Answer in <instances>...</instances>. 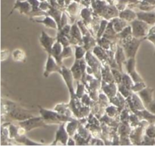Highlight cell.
<instances>
[{
  "label": "cell",
  "instance_id": "603a6c76",
  "mask_svg": "<svg viewBox=\"0 0 155 146\" xmlns=\"http://www.w3.org/2000/svg\"><path fill=\"white\" fill-rule=\"evenodd\" d=\"M110 21H111L112 24H113L114 29L115 31L117 33L122 31L126 27H127L129 25L128 21L122 19L120 17H116V18L110 20Z\"/></svg>",
  "mask_w": 155,
  "mask_h": 146
},
{
  "label": "cell",
  "instance_id": "6f0895ef",
  "mask_svg": "<svg viewBox=\"0 0 155 146\" xmlns=\"http://www.w3.org/2000/svg\"><path fill=\"white\" fill-rule=\"evenodd\" d=\"M58 2V4L60 5V7L61 8H64L66 6V0H56Z\"/></svg>",
  "mask_w": 155,
  "mask_h": 146
},
{
  "label": "cell",
  "instance_id": "8d00e7d4",
  "mask_svg": "<svg viewBox=\"0 0 155 146\" xmlns=\"http://www.w3.org/2000/svg\"><path fill=\"white\" fill-rule=\"evenodd\" d=\"M121 83L127 86V87H128L130 89H131L132 86L134 84V82H133V79L131 78V77H130L128 73H123Z\"/></svg>",
  "mask_w": 155,
  "mask_h": 146
},
{
  "label": "cell",
  "instance_id": "680465c9",
  "mask_svg": "<svg viewBox=\"0 0 155 146\" xmlns=\"http://www.w3.org/2000/svg\"><path fill=\"white\" fill-rule=\"evenodd\" d=\"M73 0H66V6H68L69 4H71Z\"/></svg>",
  "mask_w": 155,
  "mask_h": 146
},
{
  "label": "cell",
  "instance_id": "f546056e",
  "mask_svg": "<svg viewBox=\"0 0 155 146\" xmlns=\"http://www.w3.org/2000/svg\"><path fill=\"white\" fill-rule=\"evenodd\" d=\"M131 36H133V30H132V27L130 24L126 27L122 31L117 33V37L119 39V41L128 39Z\"/></svg>",
  "mask_w": 155,
  "mask_h": 146
},
{
  "label": "cell",
  "instance_id": "9a60e30c",
  "mask_svg": "<svg viewBox=\"0 0 155 146\" xmlns=\"http://www.w3.org/2000/svg\"><path fill=\"white\" fill-rule=\"evenodd\" d=\"M137 18L147 23L150 26H155V12L153 11L151 12L140 11L137 12Z\"/></svg>",
  "mask_w": 155,
  "mask_h": 146
},
{
  "label": "cell",
  "instance_id": "277c9868",
  "mask_svg": "<svg viewBox=\"0 0 155 146\" xmlns=\"http://www.w3.org/2000/svg\"><path fill=\"white\" fill-rule=\"evenodd\" d=\"M130 24L131 25L133 36L134 37L139 38V39H145V37L149 33L151 26L138 18L130 22Z\"/></svg>",
  "mask_w": 155,
  "mask_h": 146
},
{
  "label": "cell",
  "instance_id": "cb8c5ba5",
  "mask_svg": "<svg viewBox=\"0 0 155 146\" xmlns=\"http://www.w3.org/2000/svg\"><path fill=\"white\" fill-rule=\"evenodd\" d=\"M80 17L83 18V21L85 23L87 27L92 24V12L89 7L83 8L80 11Z\"/></svg>",
  "mask_w": 155,
  "mask_h": 146
},
{
  "label": "cell",
  "instance_id": "836d02e7",
  "mask_svg": "<svg viewBox=\"0 0 155 146\" xmlns=\"http://www.w3.org/2000/svg\"><path fill=\"white\" fill-rule=\"evenodd\" d=\"M109 21H108V20L104 19H104L101 20V23H100L99 27H98V31H97V33H96L97 39L102 37L103 34L104 33V32H105V30H106V28H107V25H108Z\"/></svg>",
  "mask_w": 155,
  "mask_h": 146
},
{
  "label": "cell",
  "instance_id": "4fadbf2b",
  "mask_svg": "<svg viewBox=\"0 0 155 146\" xmlns=\"http://www.w3.org/2000/svg\"><path fill=\"white\" fill-rule=\"evenodd\" d=\"M15 10H18L21 15H25L29 16L32 10V7L27 0V1H16L14 5L13 8L11 10L10 13H9L8 16L12 15V13H13Z\"/></svg>",
  "mask_w": 155,
  "mask_h": 146
},
{
  "label": "cell",
  "instance_id": "c3c4849f",
  "mask_svg": "<svg viewBox=\"0 0 155 146\" xmlns=\"http://www.w3.org/2000/svg\"><path fill=\"white\" fill-rule=\"evenodd\" d=\"M129 74L130 75L131 78L133 79V82H134V83H138V82L144 81L143 78H142V77H141L140 74H139V73L137 72L136 69L134 70L133 71H132V72L130 73Z\"/></svg>",
  "mask_w": 155,
  "mask_h": 146
},
{
  "label": "cell",
  "instance_id": "44dd1931",
  "mask_svg": "<svg viewBox=\"0 0 155 146\" xmlns=\"http://www.w3.org/2000/svg\"><path fill=\"white\" fill-rule=\"evenodd\" d=\"M71 71L72 72L73 76H74V80H77V82L82 80L83 73L81 68V65H80V60H75L74 65L71 67Z\"/></svg>",
  "mask_w": 155,
  "mask_h": 146
},
{
  "label": "cell",
  "instance_id": "83f0119b",
  "mask_svg": "<svg viewBox=\"0 0 155 146\" xmlns=\"http://www.w3.org/2000/svg\"><path fill=\"white\" fill-rule=\"evenodd\" d=\"M62 14H63V11L61 9L56 8L51 6V8L48 10V12H47V15H50L51 17H52L54 20L56 21V22L58 23V29H59V25H60L61 22V18Z\"/></svg>",
  "mask_w": 155,
  "mask_h": 146
},
{
  "label": "cell",
  "instance_id": "d4e9b609",
  "mask_svg": "<svg viewBox=\"0 0 155 146\" xmlns=\"http://www.w3.org/2000/svg\"><path fill=\"white\" fill-rule=\"evenodd\" d=\"M12 57L15 61L25 62L27 60V55L21 48H16L12 53Z\"/></svg>",
  "mask_w": 155,
  "mask_h": 146
},
{
  "label": "cell",
  "instance_id": "74e56055",
  "mask_svg": "<svg viewBox=\"0 0 155 146\" xmlns=\"http://www.w3.org/2000/svg\"><path fill=\"white\" fill-rule=\"evenodd\" d=\"M118 88V92L124 97V98H127L130 96V95L133 94V92L131 91V89H129L128 87H127L126 86H124L122 83H120L117 86Z\"/></svg>",
  "mask_w": 155,
  "mask_h": 146
},
{
  "label": "cell",
  "instance_id": "3957f363",
  "mask_svg": "<svg viewBox=\"0 0 155 146\" xmlns=\"http://www.w3.org/2000/svg\"><path fill=\"white\" fill-rule=\"evenodd\" d=\"M145 39H139L136 38L134 36L128 38V39H124V40H120V45L124 48V51L126 53L127 58H136V54L140 47L141 43Z\"/></svg>",
  "mask_w": 155,
  "mask_h": 146
},
{
  "label": "cell",
  "instance_id": "681fc988",
  "mask_svg": "<svg viewBox=\"0 0 155 146\" xmlns=\"http://www.w3.org/2000/svg\"><path fill=\"white\" fill-rule=\"evenodd\" d=\"M68 21H69V17L68 16V15L66 14V12H63V14H62L61 18V22H60V25H59V30L64 27V26L68 25Z\"/></svg>",
  "mask_w": 155,
  "mask_h": 146
},
{
  "label": "cell",
  "instance_id": "4dcf8cb0",
  "mask_svg": "<svg viewBox=\"0 0 155 146\" xmlns=\"http://www.w3.org/2000/svg\"><path fill=\"white\" fill-rule=\"evenodd\" d=\"M15 140L17 142L20 144H23V145H41L42 144L39 143V142H33V141L30 140L28 138L26 137L25 135H23V136H18L15 139Z\"/></svg>",
  "mask_w": 155,
  "mask_h": 146
},
{
  "label": "cell",
  "instance_id": "d6a6232c",
  "mask_svg": "<svg viewBox=\"0 0 155 146\" xmlns=\"http://www.w3.org/2000/svg\"><path fill=\"white\" fill-rule=\"evenodd\" d=\"M131 131L132 130L129 124L122 123L118 127V133L120 135V136H130Z\"/></svg>",
  "mask_w": 155,
  "mask_h": 146
},
{
  "label": "cell",
  "instance_id": "4316f807",
  "mask_svg": "<svg viewBox=\"0 0 155 146\" xmlns=\"http://www.w3.org/2000/svg\"><path fill=\"white\" fill-rule=\"evenodd\" d=\"M101 76H102L103 81L106 83H115L111 70L110 71V68L107 65H104V68L101 69Z\"/></svg>",
  "mask_w": 155,
  "mask_h": 146
},
{
  "label": "cell",
  "instance_id": "ffe728a7",
  "mask_svg": "<svg viewBox=\"0 0 155 146\" xmlns=\"http://www.w3.org/2000/svg\"><path fill=\"white\" fill-rule=\"evenodd\" d=\"M31 20L33 21H34L35 23H39V24H43L45 27H48V28H51L58 30V23L56 22L55 20H54L52 17L50 16V15H45V18L42 20Z\"/></svg>",
  "mask_w": 155,
  "mask_h": 146
},
{
  "label": "cell",
  "instance_id": "7a4b0ae2",
  "mask_svg": "<svg viewBox=\"0 0 155 146\" xmlns=\"http://www.w3.org/2000/svg\"><path fill=\"white\" fill-rule=\"evenodd\" d=\"M39 108V113L45 124H61L62 123H68L69 121L75 120L72 117H68L67 115L62 114L56 111L47 110L41 106H38Z\"/></svg>",
  "mask_w": 155,
  "mask_h": 146
},
{
  "label": "cell",
  "instance_id": "ba28073f",
  "mask_svg": "<svg viewBox=\"0 0 155 146\" xmlns=\"http://www.w3.org/2000/svg\"><path fill=\"white\" fill-rule=\"evenodd\" d=\"M61 67L62 66L58 65V63L56 61L54 58L51 55H48L47 61L45 62V71H44L43 76L45 78H47L50 74L54 72H58L61 74Z\"/></svg>",
  "mask_w": 155,
  "mask_h": 146
},
{
  "label": "cell",
  "instance_id": "f907efd6",
  "mask_svg": "<svg viewBox=\"0 0 155 146\" xmlns=\"http://www.w3.org/2000/svg\"><path fill=\"white\" fill-rule=\"evenodd\" d=\"M51 3L48 2V0H46V1L40 2V5H39V8H40L41 10H42L45 12H48V10L51 8Z\"/></svg>",
  "mask_w": 155,
  "mask_h": 146
},
{
  "label": "cell",
  "instance_id": "7402d4cb",
  "mask_svg": "<svg viewBox=\"0 0 155 146\" xmlns=\"http://www.w3.org/2000/svg\"><path fill=\"white\" fill-rule=\"evenodd\" d=\"M119 17L130 23L137 18V12H134L130 8H127L126 9L119 12Z\"/></svg>",
  "mask_w": 155,
  "mask_h": 146
},
{
  "label": "cell",
  "instance_id": "5bb4252c",
  "mask_svg": "<svg viewBox=\"0 0 155 146\" xmlns=\"http://www.w3.org/2000/svg\"><path fill=\"white\" fill-rule=\"evenodd\" d=\"M154 89H152L151 87H145V89H142V91H140L139 92H138V95L140 97L141 99H142V102H143L144 105L145 106V108L153 101L154 98H153V94H154Z\"/></svg>",
  "mask_w": 155,
  "mask_h": 146
},
{
  "label": "cell",
  "instance_id": "11a10c76",
  "mask_svg": "<svg viewBox=\"0 0 155 146\" xmlns=\"http://www.w3.org/2000/svg\"><path fill=\"white\" fill-rule=\"evenodd\" d=\"M90 144L92 145H104V142L101 141V139H93L92 140H90Z\"/></svg>",
  "mask_w": 155,
  "mask_h": 146
},
{
  "label": "cell",
  "instance_id": "9f6ffc18",
  "mask_svg": "<svg viewBox=\"0 0 155 146\" xmlns=\"http://www.w3.org/2000/svg\"><path fill=\"white\" fill-rule=\"evenodd\" d=\"M68 145H77V142H76L75 139H72V136H70L69 139L68 141V143H67Z\"/></svg>",
  "mask_w": 155,
  "mask_h": 146
},
{
  "label": "cell",
  "instance_id": "6125c7cd",
  "mask_svg": "<svg viewBox=\"0 0 155 146\" xmlns=\"http://www.w3.org/2000/svg\"><path fill=\"white\" fill-rule=\"evenodd\" d=\"M139 1H141V0H139Z\"/></svg>",
  "mask_w": 155,
  "mask_h": 146
},
{
  "label": "cell",
  "instance_id": "91938a15",
  "mask_svg": "<svg viewBox=\"0 0 155 146\" xmlns=\"http://www.w3.org/2000/svg\"><path fill=\"white\" fill-rule=\"evenodd\" d=\"M16 1H27V0H16Z\"/></svg>",
  "mask_w": 155,
  "mask_h": 146
},
{
  "label": "cell",
  "instance_id": "8fae6325",
  "mask_svg": "<svg viewBox=\"0 0 155 146\" xmlns=\"http://www.w3.org/2000/svg\"><path fill=\"white\" fill-rule=\"evenodd\" d=\"M71 43L73 45H83V35L77 23H74L71 25Z\"/></svg>",
  "mask_w": 155,
  "mask_h": 146
},
{
  "label": "cell",
  "instance_id": "ee69618b",
  "mask_svg": "<svg viewBox=\"0 0 155 146\" xmlns=\"http://www.w3.org/2000/svg\"><path fill=\"white\" fill-rule=\"evenodd\" d=\"M85 94V84L84 83H80L77 81V90H76V96L78 98H81Z\"/></svg>",
  "mask_w": 155,
  "mask_h": 146
},
{
  "label": "cell",
  "instance_id": "7dc6e473",
  "mask_svg": "<svg viewBox=\"0 0 155 146\" xmlns=\"http://www.w3.org/2000/svg\"><path fill=\"white\" fill-rule=\"evenodd\" d=\"M141 145H155V139L153 138L148 137L146 135H144L143 138H142V142Z\"/></svg>",
  "mask_w": 155,
  "mask_h": 146
},
{
  "label": "cell",
  "instance_id": "d6986e66",
  "mask_svg": "<svg viewBox=\"0 0 155 146\" xmlns=\"http://www.w3.org/2000/svg\"><path fill=\"white\" fill-rule=\"evenodd\" d=\"M64 46L60 43L59 42L56 41L55 43L54 44L52 47V49H51V54L53 57L54 58V59L56 60V61L58 63L59 65L61 66H63V59L61 58V53L63 51Z\"/></svg>",
  "mask_w": 155,
  "mask_h": 146
},
{
  "label": "cell",
  "instance_id": "816d5d0a",
  "mask_svg": "<svg viewBox=\"0 0 155 146\" xmlns=\"http://www.w3.org/2000/svg\"><path fill=\"white\" fill-rule=\"evenodd\" d=\"M80 101H81L82 104H83L84 105L89 106V105H91V97L89 96L86 93H85L83 96L80 98Z\"/></svg>",
  "mask_w": 155,
  "mask_h": 146
},
{
  "label": "cell",
  "instance_id": "1f68e13d",
  "mask_svg": "<svg viewBox=\"0 0 155 146\" xmlns=\"http://www.w3.org/2000/svg\"><path fill=\"white\" fill-rule=\"evenodd\" d=\"M86 52H87V50L86 49V48L83 45H76L75 53H74L75 60H81V59L84 58L86 55Z\"/></svg>",
  "mask_w": 155,
  "mask_h": 146
},
{
  "label": "cell",
  "instance_id": "8992f818",
  "mask_svg": "<svg viewBox=\"0 0 155 146\" xmlns=\"http://www.w3.org/2000/svg\"><path fill=\"white\" fill-rule=\"evenodd\" d=\"M86 62L88 64V66L90 67L93 71L95 77H98V80L101 79V65H100V61L98 60V58L93 54V52L91 51H87L86 56H85Z\"/></svg>",
  "mask_w": 155,
  "mask_h": 146
},
{
  "label": "cell",
  "instance_id": "f35d334b",
  "mask_svg": "<svg viewBox=\"0 0 155 146\" xmlns=\"http://www.w3.org/2000/svg\"><path fill=\"white\" fill-rule=\"evenodd\" d=\"M105 111H106V114H107V117H110V118H115L120 111V109L118 108L117 106L114 105H113L107 106V107L106 108Z\"/></svg>",
  "mask_w": 155,
  "mask_h": 146
},
{
  "label": "cell",
  "instance_id": "60d3db41",
  "mask_svg": "<svg viewBox=\"0 0 155 146\" xmlns=\"http://www.w3.org/2000/svg\"><path fill=\"white\" fill-rule=\"evenodd\" d=\"M110 70H111V72L112 74H113L114 79L115 80V83L117 85L121 83V82H122V75L124 72H122L120 70L117 69V68H111Z\"/></svg>",
  "mask_w": 155,
  "mask_h": 146
},
{
  "label": "cell",
  "instance_id": "ab89813d",
  "mask_svg": "<svg viewBox=\"0 0 155 146\" xmlns=\"http://www.w3.org/2000/svg\"><path fill=\"white\" fill-rule=\"evenodd\" d=\"M18 130H19V127L12 124H9L8 128L9 139H15L18 136Z\"/></svg>",
  "mask_w": 155,
  "mask_h": 146
},
{
  "label": "cell",
  "instance_id": "6da1fadb",
  "mask_svg": "<svg viewBox=\"0 0 155 146\" xmlns=\"http://www.w3.org/2000/svg\"><path fill=\"white\" fill-rule=\"evenodd\" d=\"M33 116L31 112L20 107L15 102L8 101L5 103V121H22Z\"/></svg>",
  "mask_w": 155,
  "mask_h": 146
},
{
  "label": "cell",
  "instance_id": "bcb514c9",
  "mask_svg": "<svg viewBox=\"0 0 155 146\" xmlns=\"http://www.w3.org/2000/svg\"><path fill=\"white\" fill-rule=\"evenodd\" d=\"M73 56V51L71 48V45H68V46H64L63 48V51L61 53V58L62 59L68 58Z\"/></svg>",
  "mask_w": 155,
  "mask_h": 146
},
{
  "label": "cell",
  "instance_id": "f5cc1de1",
  "mask_svg": "<svg viewBox=\"0 0 155 146\" xmlns=\"http://www.w3.org/2000/svg\"><path fill=\"white\" fill-rule=\"evenodd\" d=\"M9 55H10V51L8 49H2V55H1V59L2 61H5L8 58Z\"/></svg>",
  "mask_w": 155,
  "mask_h": 146
},
{
  "label": "cell",
  "instance_id": "7bdbcfd3",
  "mask_svg": "<svg viewBox=\"0 0 155 146\" xmlns=\"http://www.w3.org/2000/svg\"><path fill=\"white\" fill-rule=\"evenodd\" d=\"M145 87H147V85L144 81L134 83V84H133V86L131 88V91L134 92V93H138L140 91H142V89H145Z\"/></svg>",
  "mask_w": 155,
  "mask_h": 146
},
{
  "label": "cell",
  "instance_id": "52a82bcc",
  "mask_svg": "<svg viewBox=\"0 0 155 146\" xmlns=\"http://www.w3.org/2000/svg\"><path fill=\"white\" fill-rule=\"evenodd\" d=\"M61 75L63 77V80L64 81L65 84H66L67 87H68V91H69L70 95L71 98H74L76 96V91H74V76H73L72 72H71V69H68L65 68L64 66L61 67Z\"/></svg>",
  "mask_w": 155,
  "mask_h": 146
},
{
  "label": "cell",
  "instance_id": "b9f144b4",
  "mask_svg": "<svg viewBox=\"0 0 155 146\" xmlns=\"http://www.w3.org/2000/svg\"><path fill=\"white\" fill-rule=\"evenodd\" d=\"M56 37H57L58 42H60V43L64 47L71 45L70 39H68L66 36H64V34L61 33L59 31H58V34H57V36H56Z\"/></svg>",
  "mask_w": 155,
  "mask_h": 146
},
{
  "label": "cell",
  "instance_id": "5b68a950",
  "mask_svg": "<svg viewBox=\"0 0 155 146\" xmlns=\"http://www.w3.org/2000/svg\"><path fill=\"white\" fill-rule=\"evenodd\" d=\"M18 125H19V127H21L25 129L27 132L31 131V130L36 128H42V127L46 128L48 127V124H45V121L42 118V116H33L27 120L20 121L18 123Z\"/></svg>",
  "mask_w": 155,
  "mask_h": 146
},
{
  "label": "cell",
  "instance_id": "e575fe53",
  "mask_svg": "<svg viewBox=\"0 0 155 146\" xmlns=\"http://www.w3.org/2000/svg\"><path fill=\"white\" fill-rule=\"evenodd\" d=\"M97 42H98V45H99V46L102 47V48H104L105 50L110 49V45H111L112 41H110V39H108L107 38L104 37V36L98 38V39H97Z\"/></svg>",
  "mask_w": 155,
  "mask_h": 146
},
{
  "label": "cell",
  "instance_id": "d590c367",
  "mask_svg": "<svg viewBox=\"0 0 155 146\" xmlns=\"http://www.w3.org/2000/svg\"><path fill=\"white\" fill-rule=\"evenodd\" d=\"M124 65H125L127 73L130 74L132 71L136 69V58H127V61H126Z\"/></svg>",
  "mask_w": 155,
  "mask_h": 146
},
{
  "label": "cell",
  "instance_id": "f6af8a7d",
  "mask_svg": "<svg viewBox=\"0 0 155 146\" xmlns=\"http://www.w3.org/2000/svg\"><path fill=\"white\" fill-rule=\"evenodd\" d=\"M145 135L148 136V137L155 139V127L154 124H148L147 127L145 129Z\"/></svg>",
  "mask_w": 155,
  "mask_h": 146
},
{
  "label": "cell",
  "instance_id": "2e32d148",
  "mask_svg": "<svg viewBox=\"0 0 155 146\" xmlns=\"http://www.w3.org/2000/svg\"><path fill=\"white\" fill-rule=\"evenodd\" d=\"M114 58L117 64L118 67H119L120 70L123 72V65H125L126 61L127 60V57L126 55V53L124 51V48L120 45H119V44H118V46L116 51H115Z\"/></svg>",
  "mask_w": 155,
  "mask_h": 146
},
{
  "label": "cell",
  "instance_id": "484cf974",
  "mask_svg": "<svg viewBox=\"0 0 155 146\" xmlns=\"http://www.w3.org/2000/svg\"><path fill=\"white\" fill-rule=\"evenodd\" d=\"M79 126H80V122L76 119L66 123L67 131L70 136H74L76 134L77 130H78Z\"/></svg>",
  "mask_w": 155,
  "mask_h": 146
},
{
  "label": "cell",
  "instance_id": "be15d7a7",
  "mask_svg": "<svg viewBox=\"0 0 155 146\" xmlns=\"http://www.w3.org/2000/svg\"><path fill=\"white\" fill-rule=\"evenodd\" d=\"M154 127H155V124H154Z\"/></svg>",
  "mask_w": 155,
  "mask_h": 146
},
{
  "label": "cell",
  "instance_id": "30bf717a",
  "mask_svg": "<svg viewBox=\"0 0 155 146\" xmlns=\"http://www.w3.org/2000/svg\"><path fill=\"white\" fill-rule=\"evenodd\" d=\"M56 41H57V37H51L44 30L41 32V35L39 36V42H40L41 46L44 48L48 55L51 54L52 47Z\"/></svg>",
  "mask_w": 155,
  "mask_h": 146
},
{
  "label": "cell",
  "instance_id": "f1b7e54d",
  "mask_svg": "<svg viewBox=\"0 0 155 146\" xmlns=\"http://www.w3.org/2000/svg\"><path fill=\"white\" fill-rule=\"evenodd\" d=\"M79 10H80V4L76 1L72 2L71 4L68 5L67 8V11L71 18H75L79 13Z\"/></svg>",
  "mask_w": 155,
  "mask_h": 146
},
{
  "label": "cell",
  "instance_id": "e0dca14e",
  "mask_svg": "<svg viewBox=\"0 0 155 146\" xmlns=\"http://www.w3.org/2000/svg\"><path fill=\"white\" fill-rule=\"evenodd\" d=\"M92 52L98 58L100 61H101L104 64L109 62V52L108 50H105L102 47L99 45H95L92 49Z\"/></svg>",
  "mask_w": 155,
  "mask_h": 146
},
{
  "label": "cell",
  "instance_id": "7c38bea8",
  "mask_svg": "<svg viewBox=\"0 0 155 146\" xmlns=\"http://www.w3.org/2000/svg\"><path fill=\"white\" fill-rule=\"evenodd\" d=\"M127 101L128 102V105L130 107V110L133 112L145 109V106L144 105L142 99H141V98L137 93L133 92V94L129 98H127Z\"/></svg>",
  "mask_w": 155,
  "mask_h": 146
},
{
  "label": "cell",
  "instance_id": "9c48e42d",
  "mask_svg": "<svg viewBox=\"0 0 155 146\" xmlns=\"http://www.w3.org/2000/svg\"><path fill=\"white\" fill-rule=\"evenodd\" d=\"M69 138L70 136L66 129V123H62L59 124V127L55 133L54 140L51 145H57V144L61 143L63 145H66Z\"/></svg>",
  "mask_w": 155,
  "mask_h": 146
},
{
  "label": "cell",
  "instance_id": "ac0fdd59",
  "mask_svg": "<svg viewBox=\"0 0 155 146\" xmlns=\"http://www.w3.org/2000/svg\"><path fill=\"white\" fill-rule=\"evenodd\" d=\"M116 83H106V82H102V89L105 95L110 99L112 97L115 96L118 92V88L116 86Z\"/></svg>",
  "mask_w": 155,
  "mask_h": 146
},
{
  "label": "cell",
  "instance_id": "94428289",
  "mask_svg": "<svg viewBox=\"0 0 155 146\" xmlns=\"http://www.w3.org/2000/svg\"><path fill=\"white\" fill-rule=\"evenodd\" d=\"M154 46H155V44H154ZM154 55H155V50H154Z\"/></svg>",
  "mask_w": 155,
  "mask_h": 146
},
{
  "label": "cell",
  "instance_id": "db71d44e",
  "mask_svg": "<svg viewBox=\"0 0 155 146\" xmlns=\"http://www.w3.org/2000/svg\"><path fill=\"white\" fill-rule=\"evenodd\" d=\"M145 108H146L148 111H149L151 113L155 114V99H153V101H151V102L150 103V104L148 105Z\"/></svg>",
  "mask_w": 155,
  "mask_h": 146
}]
</instances>
